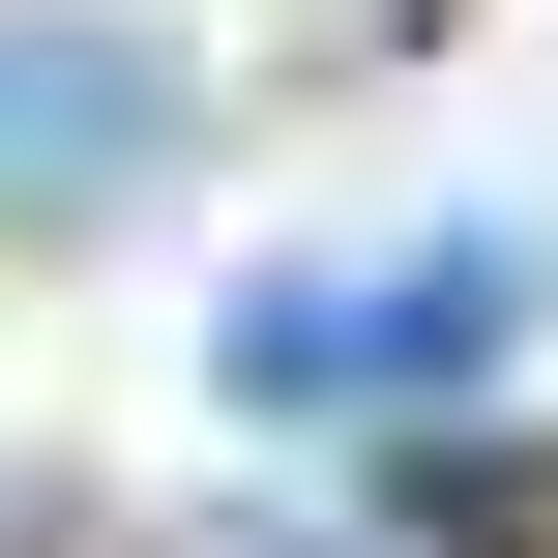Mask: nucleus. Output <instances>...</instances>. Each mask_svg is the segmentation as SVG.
Returning a JSON list of instances; mask_svg holds the SVG:
<instances>
[{
    "mask_svg": "<svg viewBox=\"0 0 558 558\" xmlns=\"http://www.w3.org/2000/svg\"><path fill=\"white\" fill-rule=\"evenodd\" d=\"M206 147V88H177V29H118V0H0V206L29 235H88V206H147Z\"/></svg>",
    "mask_w": 558,
    "mask_h": 558,
    "instance_id": "obj_1",
    "label": "nucleus"
},
{
    "mask_svg": "<svg viewBox=\"0 0 558 558\" xmlns=\"http://www.w3.org/2000/svg\"><path fill=\"white\" fill-rule=\"evenodd\" d=\"M558 324V235H500V206H471V235H412V265H383V353H412V383H500V353H530Z\"/></svg>",
    "mask_w": 558,
    "mask_h": 558,
    "instance_id": "obj_2",
    "label": "nucleus"
}]
</instances>
